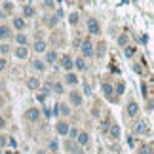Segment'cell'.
<instances>
[{
    "label": "cell",
    "mask_w": 154,
    "mask_h": 154,
    "mask_svg": "<svg viewBox=\"0 0 154 154\" xmlns=\"http://www.w3.org/2000/svg\"><path fill=\"white\" fill-rule=\"evenodd\" d=\"M0 154H4V152H2V150H0Z\"/></svg>",
    "instance_id": "cell-40"
},
{
    "label": "cell",
    "mask_w": 154,
    "mask_h": 154,
    "mask_svg": "<svg viewBox=\"0 0 154 154\" xmlns=\"http://www.w3.org/2000/svg\"><path fill=\"white\" fill-rule=\"evenodd\" d=\"M118 93H124V84H118Z\"/></svg>",
    "instance_id": "cell-38"
},
{
    "label": "cell",
    "mask_w": 154,
    "mask_h": 154,
    "mask_svg": "<svg viewBox=\"0 0 154 154\" xmlns=\"http://www.w3.org/2000/svg\"><path fill=\"white\" fill-rule=\"evenodd\" d=\"M34 69H36V71H44L46 65L42 63V61H38V59H36V61H34Z\"/></svg>",
    "instance_id": "cell-23"
},
{
    "label": "cell",
    "mask_w": 154,
    "mask_h": 154,
    "mask_svg": "<svg viewBox=\"0 0 154 154\" xmlns=\"http://www.w3.org/2000/svg\"><path fill=\"white\" fill-rule=\"evenodd\" d=\"M118 44H120V46H126V44H128V36H126V34H122V36L118 38Z\"/></svg>",
    "instance_id": "cell-25"
},
{
    "label": "cell",
    "mask_w": 154,
    "mask_h": 154,
    "mask_svg": "<svg viewBox=\"0 0 154 154\" xmlns=\"http://www.w3.org/2000/svg\"><path fill=\"white\" fill-rule=\"evenodd\" d=\"M57 133L59 135H67L69 133V124L67 122H59L57 124Z\"/></svg>",
    "instance_id": "cell-8"
},
{
    "label": "cell",
    "mask_w": 154,
    "mask_h": 154,
    "mask_svg": "<svg viewBox=\"0 0 154 154\" xmlns=\"http://www.w3.org/2000/svg\"><path fill=\"white\" fill-rule=\"evenodd\" d=\"M65 80H67V82H69V84H76V82H78V78L74 76V74H71V72H69V74L65 76Z\"/></svg>",
    "instance_id": "cell-21"
},
{
    "label": "cell",
    "mask_w": 154,
    "mask_h": 154,
    "mask_svg": "<svg viewBox=\"0 0 154 154\" xmlns=\"http://www.w3.org/2000/svg\"><path fill=\"white\" fill-rule=\"evenodd\" d=\"M103 91H105V95L109 97V99H112V86H110V84H105V86H103Z\"/></svg>",
    "instance_id": "cell-16"
},
{
    "label": "cell",
    "mask_w": 154,
    "mask_h": 154,
    "mask_svg": "<svg viewBox=\"0 0 154 154\" xmlns=\"http://www.w3.org/2000/svg\"><path fill=\"white\" fill-rule=\"evenodd\" d=\"M82 53H84V57H91V55H93V46H91L90 40H84V44H82Z\"/></svg>",
    "instance_id": "cell-1"
},
{
    "label": "cell",
    "mask_w": 154,
    "mask_h": 154,
    "mask_svg": "<svg viewBox=\"0 0 154 154\" xmlns=\"http://www.w3.org/2000/svg\"><path fill=\"white\" fill-rule=\"evenodd\" d=\"M15 55H17L19 59H25L27 55H29V51H27V48H25V46H21V48H17V51H15Z\"/></svg>",
    "instance_id": "cell-13"
},
{
    "label": "cell",
    "mask_w": 154,
    "mask_h": 154,
    "mask_svg": "<svg viewBox=\"0 0 154 154\" xmlns=\"http://www.w3.org/2000/svg\"><path fill=\"white\" fill-rule=\"evenodd\" d=\"M8 36H10V29H8L6 25H2V27H0V40L8 38Z\"/></svg>",
    "instance_id": "cell-14"
},
{
    "label": "cell",
    "mask_w": 154,
    "mask_h": 154,
    "mask_svg": "<svg viewBox=\"0 0 154 154\" xmlns=\"http://www.w3.org/2000/svg\"><path fill=\"white\" fill-rule=\"evenodd\" d=\"M38 116H40L38 109H29L25 112V118H27V120H31V122H36V120H38Z\"/></svg>",
    "instance_id": "cell-3"
},
{
    "label": "cell",
    "mask_w": 154,
    "mask_h": 154,
    "mask_svg": "<svg viewBox=\"0 0 154 154\" xmlns=\"http://www.w3.org/2000/svg\"><path fill=\"white\" fill-rule=\"evenodd\" d=\"M72 65H74L76 69H80V71H84V69H86V65H84V59H82V57L76 59V61H72Z\"/></svg>",
    "instance_id": "cell-19"
},
{
    "label": "cell",
    "mask_w": 154,
    "mask_h": 154,
    "mask_svg": "<svg viewBox=\"0 0 154 154\" xmlns=\"http://www.w3.org/2000/svg\"><path fill=\"white\" fill-rule=\"evenodd\" d=\"M137 112H139V107H137V103H129L128 114H129V116H137Z\"/></svg>",
    "instance_id": "cell-11"
},
{
    "label": "cell",
    "mask_w": 154,
    "mask_h": 154,
    "mask_svg": "<svg viewBox=\"0 0 154 154\" xmlns=\"http://www.w3.org/2000/svg\"><path fill=\"white\" fill-rule=\"evenodd\" d=\"M59 112H61V114H69V109L63 107V105H59Z\"/></svg>",
    "instance_id": "cell-31"
},
{
    "label": "cell",
    "mask_w": 154,
    "mask_h": 154,
    "mask_svg": "<svg viewBox=\"0 0 154 154\" xmlns=\"http://www.w3.org/2000/svg\"><path fill=\"white\" fill-rule=\"evenodd\" d=\"M57 147H59V145H57V141H51V143H50V150H53V152L57 150Z\"/></svg>",
    "instance_id": "cell-29"
},
{
    "label": "cell",
    "mask_w": 154,
    "mask_h": 154,
    "mask_svg": "<svg viewBox=\"0 0 154 154\" xmlns=\"http://www.w3.org/2000/svg\"><path fill=\"white\" fill-rule=\"evenodd\" d=\"M84 93H88V95H90V93H91V91H90V86H88V84L84 86Z\"/></svg>",
    "instance_id": "cell-37"
},
{
    "label": "cell",
    "mask_w": 154,
    "mask_h": 154,
    "mask_svg": "<svg viewBox=\"0 0 154 154\" xmlns=\"http://www.w3.org/2000/svg\"><path fill=\"white\" fill-rule=\"evenodd\" d=\"M88 29H90L91 34H99V31H101V29H99V23H97L95 19H90V21H88Z\"/></svg>",
    "instance_id": "cell-4"
},
{
    "label": "cell",
    "mask_w": 154,
    "mask_h": 154,
    "mask_svg": "<svg viewBox=\"0 0 154 154\" xmlns=\"http://www.w3.org/2000/svg\"><path fill=\"white\" fill-rule=\"evenodd\" d=\"M135 131H137V133H143V131H147V124H145V122H139L137 126H135Z\"/></svg>",
    "instance_id": "cell-20"
},
{
    "label": "cell",
    "mask_w": 154,
    "mask_h": 154,
    "mask_svg": "<svg viewBox=\"0 0 154 154\" xmlns=\"http://www.w3.org/2000/svg\"><path fill=\"white\" fill-rule=\"evenodd\" d=\"M110 135H112V137H120V128H118V126H112V128H110Z\"/></svg>",
    "instance_id": "cell-22"
},
{
    "label": "cell",
    "mask_w": 154,
    "mask_h": 154,
    "mask_svg": "<svg viewBox=\"0 0 154 154\" xmlns=\"http://www.w3.org/2000/svg\"><path fill=\"white\" fill-rule=\"evenodd\" d=\"M6 59H0V71H4V69H6Z\"/></svg>",
    "instance_id": "cell-34"
},
{
    "label": "cell",
    "mask_w": 154,
    "mask_h": 154,
    "mask_svg": "<svg viewBox=\"0 0 154 154\" xmlns=\"http://www.w3.org/2000/svg\"><path fill=\"white\" fill-rule=\"evenodd\" d=\"M0 51H2V53H8L10 48H8V46H0Z\"/></svg>",
    "instance_id": "cell-36"
},
{
    "label": "cell",
    "mask_w": 154,
    "mask_h": 154,
    "mask_svg": "<svg viewBox=\"0 0 154 154\" xmlns=\"http://www.w3.org/2000/svg\"><path fill=\"white\" fill-rule=\"evenodd\" d=\"M15 40H17V44H21V46H27V42H29L23 32H21V34H17V36H15Z\"/></svg>",
    "instance_id": "cell-18"
},
{
    "label": "cell",
    "mask_w": 154,
    "mask_h": 154,
    "mask_svg": "<svg viewBox=\"0 0 154 154\" xmlns=\"http://www.w3.org/2000/svg\"><path fill=\"white\" fill-rule=\"evenodd\" d=\"M76 139H78V143H80V145H82V147H86V145H88V141H90V135L88 133H80V131H78V135H76Z\"/></svg>",
    "instance_id": "cell-6"
},
{
    "label": "cell",
    "mask_w": 154,
    "mask_h": 154,
    "mask_svg": "<svg viewBox=\"0 0 154 154\" xmlns=\"http://www.w3.org/2000/svg\"><path fill=\"white\" fill-rule=\"evenodd\" d=\"M141 154H152V147H150V145H148L147 148L143 147V150H141Z\"/></svg>",
    "instance_id": "cell-28"
},
{
    "label": "cell",
    "mask_w": 154,
    "mask_h": 154,
    "mask_svg": "<svg viewBox=\"0 0 154 154\" xmlns=\"http://www.w3.org/2000/svg\"><path fill=\"white\" fill-rule=\"evenodd\" d=\"M4 126H6V122H4V118H2V116H0V129L4 128Z\"/></svg>",
    "instance_id": "cell-39"
},
{
    "label": "cell",
    "mask_w": 154,
    "mask_h": 154,
    "mask_svg": "<svg viewBox=\"0 0 154 154\" xmlns=\"http://www.w3.org/2000/svg\"><path fill=\"white\" fill-rule=\"evenodd\" d=\"M69 19H71L72 25H76V23H78V13H71V17H69Z\"/></svg>",
    "instance_id": "cell-26"
},
{
    "label": "cell",
    "mask_w": 154,
    "mask_h": 154,
    "mask_svg": "<svg viewBox=\"0 0 154 154\" xmlns=\"http://www.w3.org/2000/svg\"><path fill=\"white\" fill-rule=\"evenodd\" d=\"M65 147H67V150H69V152H72V154H84L82 148L78 147L74 141H67V145H65Z\"/></svg>",
    "instance_id": "cell-2"
},
{
    "label": "cell",
    "mask_w": 154,
    "mask_h": 154,
    "mask_svg": "<svg viewBox=\"0 0 154 154\" xmlns=\"http://www.w3.org/2000/svg\"><path fill=\"white\" fill-rule=\"evenodd\" d=\"M133 53H135V48H126V55H128V57H131Z\"/></svg>",
    "instance_id": "cell-30"
},
{
    "label": "cell",
    "mask_w": 154,
    "mask_h": 154,
    "mask_svg": "<svg viewBox=\"0 0 154 154\" xmlns=\"http://www.w3.org/2000/svg\"><path fill=\"white\" fill-rule=\"evenodd\" d=\"M13 27H15V29H23V27H25V21L21 19V17H15V19H13Z\"/></svg>",
    "instance_id": "cell-17"
},
{
    "label": "cell",
    "mask_w": 154,
    "mask_h": 154,
    "mask_svg": "<svg viewBox=\"0 0 154 154\" xmlns=\"http://www.w3.org/2000/svg\"><path fill=\"white\" fill-rule=\"evenodd\" d=\"M110 128V124H109V120H105V122H101V129L103 131H107V129Z\"/></svg>",
    "instance_id": "cell-27"
},
{
    "label": "cell",
    "mask_w": 154,
    "mask_h": 154,
    "mask_svg": "<svg viewBox=\"0 0 154 154\" xmlns=\"http://www.w3.org/2000/svg\"><path fill=\"white\" fill-rule=\"evenodd\" d=\"M23 15H25V17H32V15H34V8L32 6H25L23 8Z\"/></svg>",
    "instance_id": "cell-15"
},
{
    "label": "cell",
    "mask_w": 154,
    "mask_h": 154,
    "mask_svg": "<svg viewBox=\"0 0 154 154\" xmlns=\"http://www.w3.org/2000/svg\"><path fill=\"white\" fill-rule=\"evenodd\" d=\"M53 91H55V93H63V86H61L59 82H55L53 84Z\"/></svg>",
    "instance_id": "cell-24"
},
{
    "label": "cell",
    "mask_w": 154,
    "mask_h": 154,
    "mask_svg": "<svg viewBox=\"0 0 154 154\" xmlns=\"http://www.w3.org/2000/svg\"><path fill=\"white\" fill-rule=\"evenodd\" d=\"M46 61H48L50 65H53L55 61H57V53H55V51H48V53H46Z\"/></svg>",
    "instance_id": "cell-12"
},
{
    "label": "cell",
    "mask_w": 154,
    "mask_h": 154,
    "mask_svg": "<svg viewBox=\"0 0 154 154\" xmlns=\"http://www.w3.org/2000/svg\"><path fill=\"white\" fill-rule=\"evenodd\" d=\"M8 143V139H6V135H0V147H4Z\"/></svg>",
    "instance_id": "cell-33"
},
{
    "label": "cell",
    "mask_w": 154,
    "mask_h": 154,
    "mask_svg": "<svg viewBox=\"0 0 154 154\" xmlns=\"http://www.w3.org/2000/svg\"><path fill=\"white\" fill-rule=\"evenodd\" d=\"M97 51H99V55H103V53H105V44H99V50Z\"/></svg>",
    "instance_id": "cell-35"
},
{
    "label": "cell",
    "mask_w": 154,
    "mask_h": 154,
    "mask_svg": "<svg viewBox=\"0 0 154 154\" xmlns=\"http://www.w3.org/2000/svg\"><path fill=\"white\" fill-rule=\"evenodd\" d=\"M67 135H71L72 139H74V137L78 135V129H69V133H67Z\"/></svg>",
    "instance_id": "cell-32"
},
{
    "label": "cell",
    "mask_w": 154,
    "mask_h": 154,
    "mask_svg": "<svg viewBox=\"0 0 154 154\" xmlns=\"http://www.w3.org/2000/svg\"><path fill=\"white\" fill-rule=\"evenodd\" d=\"M71 103L74 107H80V105H82V97H80L78 91H71Z\"/></svg>",
    "instance_id": "cell-5"
},
{
    "label": "cell",
    "mask_w": 154,
    "mask_h": 154,
    "mask_svg": "<svg viewBox=\"0 0 154 154\" xmlns=\"http://www.w3.org/2000/svg\"><path fill=\"white\" fill-rule=\"evenodd\" d=\"M27 86H29L31 90H38L40 80H38V78H29V80H27Z\"/></svg>",
    "instance_id": "cell-9"
},
{
    "label": "cell",
    "mask_w": 154,
    "mask_h": 154,
    "mask_svg": "<svg viewBox=\"0 0 154 154\" xmlns=\"http://www.w3.org/2000/svg\"><path fill=\"white\" fill-rule=\"evenodd\" d=\"M34 51H36V53L46 51V42H44V40H36V44H34Z\"/></svg>",
    "instance_id": "cell-10"
},
{
    "label": "cell",
    "mask_w": 154,
    "mask_h": 154,
    "mask_svg": "<svg viewBox=\"0 0 154 154\" xmlns=\"http://www.w3.org/2000/svg\"><path fill=\"white\" fill-rule=\"evenodd\" d=\"M61 67L69 71V69L72 67V57H69V55H63V57H61Z\"/></svg>",
    "instance_id": "cell-7"
}]
</instances>
